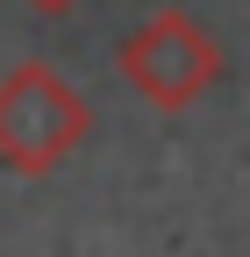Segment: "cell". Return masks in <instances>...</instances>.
Wrapping results in <instances>:
<instances>
[{
	"instance_id": "cell-1",
	"label": "cell",
	"mask_w": 250,
	"mask_h": 257,
	"mask_svg": "<svg viewBox=\"0 0 250 257\" xmlns=\"http://www.w3.org/2000/svg\"><path fill=\"white\" fill-rule=\"evenodd\" d=\"M114 72H121V86H129L143 107L186 114V107H200L207 93L222 86V43H214V29L200 15L158 8V15H143L129 36L114 43Z\"/></svg>"
},
{
	"instance_id": "cell-2",
	"label": "cell",
	"mask_w": 250,
	"mask_h": 257,
	"mask_svg": "<svg viewBox=\"0 0 250 257\" xmlns=\"http://www.w3.org/2000/svg\"><path fill=\"white\" fill-rule=\"evenodd\" d=\"M86 136H93V107L57 64L29 57L0 79V165L8 172L50 179L57 165H72Z\"/></svg>"
},
{
	"instance_id": "cell-3",
	"label": "cell",
	"mask_w": 250,
	"mask_h": 257,
	"mask_svg": "<svg viewBox=\"0 0 250 257\" xmlns=\"http://www.w3.org/2000/svg\"><path fill=\"white\" fill-rule=\"evenodd\" d=\"M22 8H36V15H72L79 0H22Z\"/></svg>"
}]
</instances>
